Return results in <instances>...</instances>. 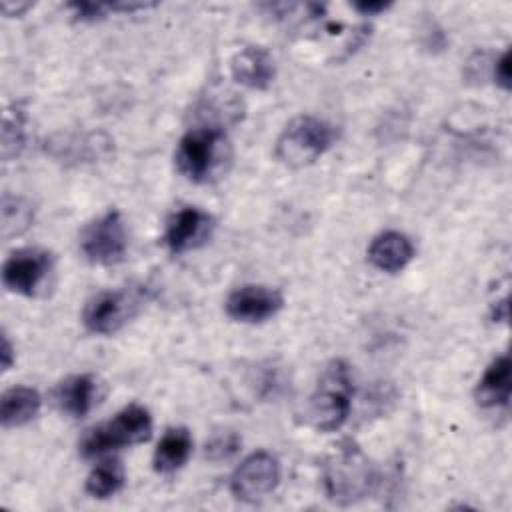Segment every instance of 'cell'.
Masks as SVG:
<instances>
[{
    "label": "cell",
    "instance_id": "cell-26",
    "mask_svg": "<svg viewBox=\"0 0 512 512\" xmlns=\"http://www.w3.org/2000/svg\"><path fill=\"white\" fill-rule=\"evenodd\" d=\"M0 8L6 16H20L24 10L30 8V4L28 2H16V4L14 2H2Z\"/></svg>",
    "mask_w": 512,
    "mask_h": 512
},
{
    "label": "cell",
    "instance_id": "cell-11",
    "mask_svg": "<svg viewBox=\"0 0 512 512\" xmlns=\"http://www.w3.org/2000/svg\"><path fill=\"white\" fill-rule=\"evenodd\" d=\"M212 230L214 218L208 212L196 206H182L166 222L164 244L172 254H184L206 244Z\"/></svg>",
    "mask_w": 512,
    "mask_h": 512
},
{
    "label": "cell",
    "instance_id": "cell-5",
    "mask_svg": "<svg viewBox=\"0 0 512 512\" xmlns=\"http://www.w3.org/2000/svg\"><path fill=\"white\" fill-rule=\"evenodd\" d=\"M226 146L228 142L222 126L190 128L178 140L174 154L176 168L192 182H206L220 168Z\"/></svg>",
    "mask_w": 512,
    "mask_h": 512
},
{
    "label": "cell",
    "instance_id": "cell-9",
    "mask_svg": "<svg viewBox=\"0 0 512 512\" xmlns=\"http://www.w3.org/2000/svg\"><path fill=\"white\" fill-rule=\"evenodd\" d=\"M54 266L50 252L42 248H20L2 264V284L16 294L34 296L48 280Z\"/></svg>",
    "mask_w": 512,
    "mask_h": 512
},
{
    "label": "cell",
    "instance_id": "cell-16",
    "mask_svg": "<svg viewBox=\"0 0 512 512\" xmlns=\"http://www.w3.org/2000/svg\"><path fill=\"white\" fill-rule=\"evenodd\" d=\"M192 454V436L184 426L168 428L156 444L152 464L158 474H174Z\"/></svg>",
    "mask_w": 512,
    "mask_h": 512
},
{
    "label": "cell",
    "instance_id": "cell-13",
    "mask_svg": "<svg viewBox=\"0 0 512 512\" xmlns=\"http://www.w3.org/2000/svg\"><path fill=\"white\" fill-rule=\"evenodd\" d=\"M414 258L412 240L398 230H384L372 238L368 246V260L374 268L396 274L404 270Z\"/></svg>",
    "mask_w": 512,
    "mask_h": 512
},
{
    "label": "cell",
    "instance_id": "cell-18",
    "mask_svg": "<svg viewBox=\"0 0 512 512\" xmlns=\"http://www.w3.org/2000/svg\"><path fill=\"white\" fill-rule=\"evenodd\" d=\"M126 482V474H124V466L120 464V460H102L100 464H96L92 468V472L86 478V492L92 498H110L114 494H118L122 490Z\"/></svg>",
    "mask_w": 512,
    "mask_h": 512
},
{
    "label": "cell",
    "instance_id": "cell-15",
    "mask_svg": "<svg viewBox=\"0 0 512 512\" xmlns=\"http://www.w3.org/2000/svg\"><path fill=\"white\" fill-rule=\"evenodd\" d=\"M510 390V358L508 354H500L486 366L476 384L474 398L482 408H500L508 406Z\"/></svg>",
    "mask_w": 512,
    "mask_h": 512
},
{
    "label": "cell",
    "instance_id": "cell-21",
    "mask_svg": "<svg viewBox=\"0 0 512 512\" xmlns=\"http://www.w3.org/2000/svg\"><path fill=\"white\" fill-rule=\"evenodd\" d=\"M240 436L234 432V430H222V432H216L208 442H206V448H204V456L210 460V462H226L230 458H234L240 450Z\"/></svg>",
    "mask_w": 512,
    "mask_h": 512
},
{
    "label": "cell",
    "instance_id": "cell-14",
    "mask_svg": "<svg viewBox=\"0 0 512 512\" xmlns=\"http://www.w3.org/2000/svg\"><path fill=\"white\" fill-rule=\"evenodd\" d=\"M98 396V384L92 374H74L62 380L54 390V402L70 418H84Z\"/></svg>",
    "mask_w": 512,
    "mask_h": 512
},
{
    "label": "cell",
    "instance_id": "cell-2",
    "mask_svg": "<svg viewBox=\"0 0 512 512\" xmlns=\"http://www.w3.org/2000/svg\"><path fill=\"white\" fill-rule=\"evenodd\" d=\"M376 482V472L364 452L352 444H338L336 452L322 468V484L326 496L336 504H354L370 494Z\"/></svg>",
    "mask_w": 512,
    "mask_h": 512
},
{
    "label": "cell",
    "instance_id": "cell-4",
    "mask_svg": "<svg viewBox=\"0 0 512 512\" xmlns=\"http://www.w3.org/2000/svg\"><path fill=\"white\" fill-rule=\"evenodd\" d=\"M152 436V416L140 404H128L110 420L90 428L80 440L84 458L104 456L112 450L142 444Z\"/></svg>",
    "mask_w": 512,
    "mask_h": 512
},
{
    "label": "cell",
    "instance_id": "cell-22",
    "mask_svg": "<svg viewBox=\"0 0 512 512\" xmlns=\"http://www.w3.org/2000/svg\"><path fill=\"white\" fill-rule=\"evenodd\" d=\"M68 8L82 22H92V20L104 18L110 12V6L104 2H70Z\"/></svg>",
    "mask_w": 512,
    "mask_h": 512
},
{
    "label": "cell",
    "instance_id": "cell-7",
    "mask_svg": "<svg viewBox=\"0 0 512 512\" xmlns=\"http://www.w3.org/2000/svg\"><path fill=\"white\" fill-rule=\"evenodd\" d=\"M80 250L92 264L110 266L122 262L128 250V232L122 214L110 208L94 218L80 234Z\"/></svg>",
    "mask_w": 512,
    "mask_h": 512
},
{
    "label": "cell",
    "instance_id": "cell-8",
    "mask_svg": "<svg viewBox=\"0 0 512 512\" xmlns=\"http://www.w3.org/2000/svg\"><path fill=\"white\" fill-rule=\"evenodd\" d=\"M280 482V462L266 450L246 456L230 476V492L248 504L260 502L276 490Z\"/></svg>",
    "mask_w": 512,
    "mask_h": 512
},
{
    "label": "cell",
    "instance_id": "cell-24",
    "mask_svg": "<svg viewBox=\"0 0 512 512\" xmlns=\"http://www.w3.org/2000/svg\"><path fill=\"white\" fill-rule=\"evenodd\" d=\"M392 4L390 2H368V0H360V2H354L352 8L356 12H360L362 16H374V14H380L384 10H388Z\"/></svg>",
    "mask_w": 512,
    "mask_h": 512
},
{
    "label": "cell",
    "instance_id": "cell-1",
    "mask_svg": "<svg viewBox=\"0 0 512 512\" xmlns=\"http://www.w3.org/2000/svg\"><path fill=\"white\" fill-rule=\"evenodd\" d=\"M354 382L350 366L336 358L328 362L308 402V420L320 432L338 430L350 416Z\"/></svg>",
    "mask_w": 512,
    "mask_h": 512
},
{
    "label": "cell",
    "instance_id": "cell-6",
    "mask_svg": "<svg viewBox=\"0 0 512 512\" xmlns=\"http://www.w3.org/2000/svg\"><path fill=\"white\" fill-rule=\"evenodd\" d=\"M148 298L146 286H126L94 294L84 310L82 324L88 332L108 336L132 320Z\"/></svg>",
    "mask_w": 512,
    "mask_h": 512
},
{
    "label": "cell",
    "instance_id": "cell-25",
    "mask_svg": "<svg viewBox=\"0 0 512 512\" xmlns=\"http://www.w3.org/2000/svg\"><path fill=\"white\" fill-rule=\"evenodd\" d=\"M0 362H2V370H10V366L14 364V348L12 342L8 338V334H2V348H0Z\"/></svg>",
    "mask_w": 512,
    "mask_h": 512
},
{
    "label": "cell",
    "instance_id": "cell-3",
    "mask_svg": "<svg viewBox=\"0 0 512 512\" xmlns=\"http://www.w3.org/2000/svg\"><path fill=\"white\" fill-rule=\"evenodd\" d=\"M336 128L318 116H296L280 132L274 156L288 168H302L316 162L336 142Z\"/></svg>",
    "mask_w": 512,
    "mask_h": 512
},
{
    "label": "cell",
    "instance_id": "cell-10",
    "mask_svg": "<svg viewBox=\"0 0 512 512\" xmlns=\"http://www.w3.org/2000/svg\"><path fill=\"white\" fill-rule=\"evenodd\" d=\"M284 296L280 290L264 284H244L234 288L226 298V314L236 322L258 324L280 312Z\"/></svg>",
    "mask_w": 512,
    "mask_h": 512
},
{
    "label": "cell",
    "instance_id": "cell-20",
    "mask_svg": "<svg viewBox=\"0 0 512 512\" xmlns=\"http://www.w3.org/2000/svg\"><path fill=\"white\" fill-rule=\"evenodd\" d=\"M26 142V112L14 104L4 112L2 124V158L10 160L18 156Z\"/></svg>",
    "mask_w": 512,
    "mask_h": 512
},
{
    "label": "cell",
    "instance_id": "cell-19",
    "mask_svg": "<svg viewBox=\"0 0 512 512\" xmlns=\"http://www.w3.org/2000/svg\"><path fill=\"white\" fill-rule=\"evenodd\" d=\"M34 220L32 206L20 198V196H2V208H0V226H2V238L20 236L28 230V226Z\"/></svg>",
    "mask_w": 512,
    "mask_h": 512
},
{
    "label": "cell",
    "instance_id": "cell-23",
    "mask_svg": "<svg viewBox=\"0 0 512 512\" xmlns=\"http://www.w3.org/2000/svg\"><path fill=\"white\" fill-rule=\"evenodd\" d=\"M510 52L504 50L500 54V58H496L494 62V80L498 86H502L504 90H510V84H512V72H510Z\"/></svg>",
    "mask_w": 512,
    "mask_h": 512
},
{
    "label": "cell",
    "instance_id": "cell-12",
    "mask_svg": "<svg viewBox=\"0 0 512 512\" xmlns=\"http://www.w3.org/2000/svg\"><path fill=\"white\" fill-rule=\"evenodd\" d=\"M232 78L252 90H264L272 84L276 66L272 54L262 46H246L238 50L230 62Z\"/></svg>",
    "mask_w": 512,
    "mask_h": 512
},
{
    "label": "cell",
    "instance_id": "cell-17",
    "mask_svg": "<svg viewBox=\"0 0 512 512\" xmlns=\"http://www.w3.org/2000/svg\"><path fill=\"white\" fill-rule=\"evenodd\" d=\"M42 398L36 388L12 386L0 398V422L4 428H18L28 424L40 410Z\"/></svg>",
    "mask_w": 512,
    "mask_h": 512
}]
</instances>
